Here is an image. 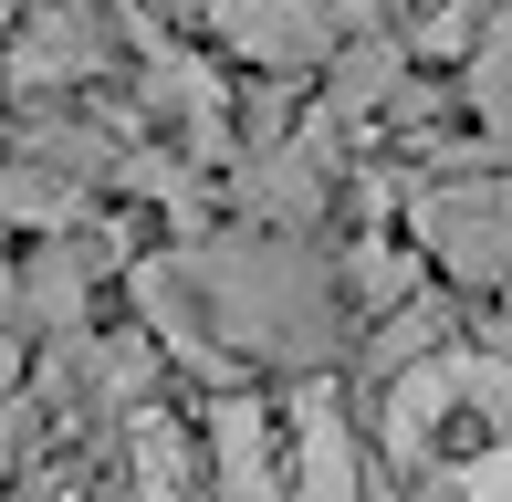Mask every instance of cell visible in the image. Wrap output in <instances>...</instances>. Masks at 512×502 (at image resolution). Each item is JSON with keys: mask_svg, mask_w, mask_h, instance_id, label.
Returning a JSON list of instances; mask_svg holds the SVG:
<instances>
[{"mask_svg": "<svg viewBox=\"0 0 512 502\" xmlns=\"http://www.w3.org/2000/svg\"><path fill=\"white\" fill-rule=\"evenodd\" d=\"M209 450L230 471V502H356V450H345L335 387L230 398L209 419Z\"/></svg>", "mask_w": 512, "mask_h": 502, "instance_id": "2", "label": "cell"}, {"mask_svg": "<svg viewBox=\"0 0 512 502\" xmlns=\"http://www.w3.org/2000/svg\"><path fill=\"white\" fill-rule=\"evenodd\" d=\"M387 450L429 502H512V367L460 346L387 367Z\"/></svg>", "mask_w": 512, "mask_h": 502, "instance_id": "1", "label": "cell"}, {"mask_svg": "<svg viewBox=\"0 0 512 502\" xmlns=\"http://www.w3.org/2000/svg\"><path fill=\"white\" fill-rule=\"evenodd\" d=\"M220 32L241 42V53H262V63H304L314 42H324L314 21L293 11V0H230V11H220Z\"/></svg>", "mask_w": 512, "mask_h": 502, "instance_id": "4", "label": "cell"}, {"mask_svg": "<svg viewBox=\"0 0 512 502\" xmlns=\"http://www.w3.org/2000/svg\"><path fill=\"white\" fill-rule=\"evenodd\" d=\"M429 241L460 283H502L512 272V189H439L429 199Z\"/></svg>", "mask_w": 512, "mask_h": 502, "instance_id": "3", "label": "cell"}]
</instances>
